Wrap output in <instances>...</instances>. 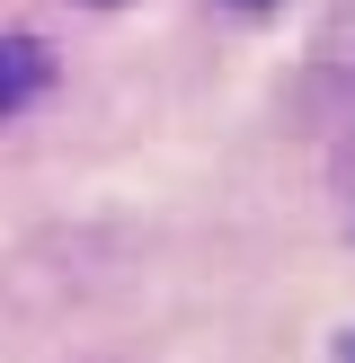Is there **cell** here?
I'll return each mask as SVG.
<instances>
[{
  "label": "cell",
  "instance_id": "1",
  "mask_svg": "<svg viewBox=\"0 0 355 363\" xmlns=\"http://www.w3.org/2000/svg\"><path fill=\"white\" fill-rule=\"evenodd\" d=\"M45 89H53V45H45V35H27V27L0 35V124L27 116Z\"/></svg>",
  "mask_w": 355,
  "mask_h": 363
},
{
  "label": "cell",
  "instance_id": "2",
  "mask_svg": "<svg viewBox=\"0 0 355 363\" xmlns=\"http://www.w3.org/2000/svg\"><path fill=\"white\" fill-rule=\"evenodd\" d=\"M320 71H329V80H346L355 89V0H346V9H329V27H320Z\"/></svg>",
  "mask_w": 355,
  "mask_h": 363
},
{
  "label": "cell",
  "instance_id": "3",
  "mask_svg": "<svg viewBox=\"0 0 355 363\" xmlns=\"http://www.w3.org/2000/svg\"><path fill=\"white\" fill-rule=\"evenodd\" d=\"M231 9H240V18H266V9H275V0H231Z\"/></svg>",
  "mask_w": 355,
  "mask_h": 363
},
{
  "label": "cell",
  "instance_id": "4",
  "mask_svg": "<svg viewBox=\"0 0 355 363\" xmlns=\"http://www.w3.org/2000/svg\"><path fill=\"white\" fill-rule=\"evenodd\" d=\"M89 9H116V0H89Z\"/></svg>",
  "mask_w": 355,
  "mask_h": 363
},
{
  "label": "cell",
  "instance_id": "5",
  "mask_svg": "<svg viewBox=\"0 0 355 363\" xmlns=\"http://www.w3.org/2000/svg\"><path fill=\"white\" fill-rule=\"evenodd\" d=\"M346 363H355V337H346Z\"/></svg>",
  "mask_w": 355,
  "mask_h": 363
}]
</instances>
